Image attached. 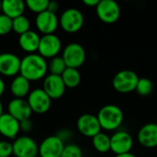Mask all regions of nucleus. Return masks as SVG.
I'll return each instance as SVG.
<instances>
[{"label": "nucleus", "instance_id": "nucleus-1", "mask_svg": "<svg viewBox=\"0 0 157 157\" xmlns=\"http://www.w3.org/2000/svg\"><path fill=\"white\" fill-rule=\"evenodd\" d=\"M47 71L48 63L39 53H29L21 59L19 74L29 82L42 79Z\"/></svg>", "mask_w": 157, "mask_h": 157}, {"label": "nucleus", "instance_id": "nucleus-2", "mask_svg": "<svg viewBox=\"0 0 157 157\" xmlns=\"http://www.w3.org/2000/svg\"><path fill=\"white\" fill-rule=\"evenodd\" d=\"M97 117L101 129L108 132L117 131L122 125L124 120L122 109L113 104H109L102 107Z\"/></svg>", "mask_w": 157, "mask_h": 157}, {"label": "nucleus", "instance_id": "nucleus-3", "mask_svg": "<svg viewBox=\"0 0 157 157\" xmlns=\"http://www.w3.org/2000/svg\"><path fill=\"white\" fill-rule=\"evenodd\" d=\"M85 22L83 13L77 8H68L64 10L60 18L59 25L67 33H75L79 31Z\"/></svg>", "mask_w": 157, "mask_h": 157}, {"label": "nucleus", "instance_id": "nucleus-4", "mask_svg": "<svg viewBox=\"0 0 157 157\" xmlns=\"http://www.w3.org/2000/svg\"><path fill=\"white\" fill-rule=\"evenodd\" d=\"M139 78L138 75L132 70H121L114 75L112 86L120 93H131L136 89Z\"/></svg>", "mask_w": 157, "mask_h": 157}, {"label": "nucleus", "instance_id": "nucleus-5", "mask_svg": "<svg viewBox=\"0 0 157 157\" xmlns=\"http://www.w3.org/2000/svg\"><path fill=\"white\" fill-rule=\"evenodd\" d=\"M96 12L102 22L113 24L119 20L121 9L120 5L114 0H100L96 6Z\"/></svg>", "mask_w": 157, "mask_h": 157}, {"label": "nucleus", "instance_id": "nucleus-6", "mask_svg": "<svg viewBox=\"0 0 157 157\" xmlns=\"http://www.w3.org/2000/svg\"><path fill=\"white\" fill-rule=\"evenodd\" d=\"M86 57V54L84 47L76 42H72L66 45L62 54V58L63 59L66 66L75 69H78L84 64Z\"/></svg>", "mask_w": 157, "mask_h": 157}, {"label": "nucleus", "instance_id": "nucleus-7", "mask_svg": "<svg viewBox=\"0 0 157 157\" xmlns=\"http://www.w3.org/2000/svg\"><path fill=\"white\" fill-rule=\"evenodd\" d=\"M13 155L16 157H37L39 155V145L29 136H20L15 139Z\"/></svg>", "mask_w": 157, "mask_h": 157}, {"label": "nucleus", "instance_id": "nucleus-8", "mask_svg": "<svg viewBox=\"0 0 157 157\" xmlns=\"http://www.w3.org/2000/svg\"><path fill=\"white\" fill-rule=\"evenodd\" d=\"M27 101L31 111L37 114L46 113L52 106V99L42 88H35L31 90L28 96Z\"/></svg>", "mask_w": 157, "mask_h": 157}, {"label": "nucleus", "instance_id": "nucleus-9", "mask_svg": "<svg viewBox=\"0 0 157 157\" xmlns=\"http://www.w3.org/2000/svg\"><path fill=\"white\" fill-rule=\"evenodd\" d=\"M62 49V41L60 38L55 34H48L40 37L38 52L39 54L46 58H53L58 56V53Z\"/></svg>", "mask_w": 157, "mask_h": 157}, {"label": "nucleus", "instance_id": "nucleus-10", "mask_svg": "<svg viewBox=\"0 0 157 157\" xmlns=\"http://www.w3.org/2000/svg\"><path fill=\"white\" fill-rule=\"evenodd\" d=\"M132 146V136L126 131H116L110 136V151L116 155L130 153Z\"/></svg>", "mask_w": 157, "mask_h": 157}, {"label": "nucleus", "instance_id": "nucleus-11", "mask_svg": "<svg viewBox=\"0 0 157 157\" xmlns=\"http://www.w3.org/2000/svg\"><path fill=\"white\" fill-rule=\"evenodd\" d=\"M76 127L78 132L86 136L93 138L99 132H101V126L98 120V117L92 114H83L81 115L76 122Z\"/></svg>", "mask_w": 157, "mask_h": 157}, {"label": "nucleus", "instance_id": "nucleus-12", "mask_svg": "<svg viewBox=\"0 0 157 157\" xmlns=\"http://www.w3.org/2000/svg\"><path fill=\"white\" fill-rule=\"evenodd\" d=\"M64 146V143L57 135L49 136L39 145V155L40 157H60Z\"/></svg>", "mask_w": 157, "mask_h": 157}, {"label": "nucleus", "instance_id": "nucleus-13", "mask_svg": "<svg viewBox=\"0 0 157 157\" xmlns=\"http://www.w3.org/2000/svg\"><path fill=\"white\" fill-rule=\"evenodd\" d=\"M35 24L39 31L43 33V35L54 34L59 26V18L56 14L46 10L37 15Z\"/></svg>", "mask_w": 157, "mask_h": 157}, {"label": "nucleus", "instance_id": "nucleus-14", "mask_svg": "<svg viewBox=\"0 0 157 157\" xmlns=\"http://www.w3.org/2000/svg\"><path fill=\"white\" fill-rule=\"evenodd\" d=\"M42 89L51 99H58L63 96L66 86L60 75L50 74L44 78Z\"/></svg>", "mask_w": 157, "mask_h": 157}, {"label": "nucleus", "instance_id": "nucleus-15", "mask_svg": "<svg viewBox=\"0 0 157 157\" xmlns=\"http://www.w3.org/2000/svg\"><path fill=\"white\" fill-rule=\"evenodd\" d=\"M21 59L11 52L0 53V74L5 76H17L20 71Z\"/></svg>", "mask_w": 157, "mask_h": 157}, {"label": "nucleus", "instance_id": "nucleus-16", "mask_svg": "<svg viewBox=\"0 0 157 157\" xmlns=\"http://www.w3.org/2000/svg\"><path fill=\"white\" fill-rule=\"evenodd\" d=\"M139 144L147 149L157 147V123L150 122L144 124L138 132Z\"/></svg>", "mask_w": 157, "mask_h": 157}, {"label": "nucleus", "instance_id": "nucleus-17", "mask_svg": "<svg viewBox=\"0 0 157 157\" xmlns=\"http://www.w3.org/2000/svg\"><path fill=\"white\" fill-rule=\"evenodd\" d=\"M8 114L19 122L30 118L32 111L27 100L24 98H13L7 106Z\"/></svg>", "mask_w": 157, "mask_h": 157}, {"label": "nucleus", "instance_id": "nucleus-18", "mask_svg": "<svg viewBox=\"0 0 157 157\" xmlns=\"http://www.w3.org/2000/svg\"><path fill=\"white\" fill-rule=\"evenodd\" d=\"M19 131V121L8 113H3L0 117V134L8 139H16Z\"/></svg>", "mask_w": 157, "mask_h": 157}, {"label": "nucleus", "instance_id": "nucleus-19", "mask_svg": "<svg viewBox=\"0 0 157 157\" xmlns=\"http://www.w3.org/2000/svg\"><path fill=\"white\" fill-rule=\"evenodd\" d=\"M40 37L39 34L34 30H29L26 33H23L19 35L18 38V45L19 47L29 53H34L36 51H38L39 44H40Z\"/></svg>", "mask_w": 157, "mask_h": 157}, {"label": "nucleus", "instance_id": "nucleus-20", "mask_svg": "<svg viewBox=\"0 0 157 157\" xmlns=\"http://www.w3.org/2000/svg\"><path fill=\"white\" fill-rule=\"evenodd\" d=\"M2 14L14 19L23 15L26 9V3L22 0H4L1 1Z\"/></svg>", "mask_w": 157, "mask_h": 157}, {"label": "nucleus", "instance_id": "nucleus-21", "mask_svg": "<svg viewBox=\"0 0 157 157\" xmlns=\"http://www.w3.org/2000/svg\"><path fill=\"white\" fill-rule=\"evenodd\" d=\"M10 91L15 98H24L30 92V82L22 75H17L10 84Z\"/></svg>", "mask_w": 157, "mask_h": 157}, {"label": "nucleus", "instance_id": "nucleus-22", "mask_svg": "<svg viewBox=\"0 0 157 157\" xmlns=\"http://www.w3.org/2000/svg\"><path fill=\"white\" fill-rule=\"evenodd\" d=\"M64 85L68 88H75L81 82V74L78 69L67 67L61 75Z\"/></svg>", "mask_w": 157, "mask_h": 157}, {"label": "nucleus", "instance_id": "nucleus-23", "mask_svg": "<svg viewBox=\"0 0 157 157\" xmlns=\"http://www.w3.org/2000/svg\"><path fill=\"white\" fill-rule=\"evenodd\" d=\"M92 144L98 153H108L110 151V136L105 132H99L92 138Z\"/></svg>", "mask_w": 157, "mask_h": 157}, {"label": "nucleus", "instance_id": "nucleus-24", "mask_svg": "<svg viewBox=\"0 0 157 157\" xmlns=\"http://www.w3.org/2000/svg\"><path fill=\"white\" fill-rule=\"evenodd\" d=\"M12 30H14L16 33H17L19 35L30 30L29 19L27 17H25L24 15L14 18L13 22H12Z\"/></svg>", "mask_w": 157, "mask_h": 157}, {"label": "nucleus", "instance_id": "nucleus-25", "mask_svg": "<svg viewBox=\"0 0 157 157\" xmlns=\"http://www.w3.org/2000/svg\"><path fill=\"white\" fill-rule=\"evenodd\" d=\"M66 68L67 66L63 59L62 58V56H56V57L52 58V60L48 63V70L50 71L51 75L61 76Z\"/></svg>", "mask_w": 157, "mask_h": 157}, {"label": "nucleus", "instance_id": "nucleus-26", "mask_svg": "<svg viewBox=\"0 0 157 157\" xmlns=\"http://www.w3.org/2000/svg\"><path fill=\"white\" fill-rule=\"evenodd\" d=\"M153 89H154V85H153V82L149 78H146V77L139 78L135 90L140 96L147 97L153 92Z\"/></svg>", "mask_w": 157, "mask_h": 157}, {"label": "nucleus", "instance_id": "nucleus-27", "mask_svg": "<svg viewBox=\"0 0 157 157\" xmlns=\"http://www.w3.org/2000/svg\"><path fill=\"white\" fill-rule=\"evenodd\" d=\"M25 3H26V6L29 9H30L34 13H37L38 15L47 10L49 1L48 0H27Z\"/></svg>", "mask_w": 157, "mask_h": 157}, {"label": "nucleus", "instance_id": "nucleus-28", "mask_svg": "<svg viewBox=\"0 0 157 157\" xmlns=\"http://www.w3.org/2000/svg\"><path fill=\"white\" fill-rule=\"evenodd\" d=\"M60 157H83V152L77 144H70L64 146Z\"/></svg>", "mask_w": 157, "mask_h": 157}, {"label": "nucleus", "instance_id": "nucleus-29", "mask_svg": "<svg viewBox=\"0 0 157 157\" xmlns=\"http://www.w3.org/2000/svg\"><path fill=\"white\" fill-rule=\"evenodd\" d=\"M13 19L4 14H0V36L6 35L12 30Z\"/></svg>", "mask_w": 157, "mask_h": 157}, {"label": "nucleus", "instance_id": "nucleus-30", "mask_svg": "<svg viewBox=\"0 0 157 157\" xmlns=\"http://www.w3.org/2000/svg\"><path fill=\"white\" fill-rule=\"evenodd\" d=\"M13 155V145L7 141H0V157H10Z\"/></svg>", "mask_w": 157, "mask_h": 157}, {"label": "nucleus", "instance_id": "nucleus-31", "mask_svg": "<svg viewBox=\"0 0 157 157\" xmlns=\"http://www.w3.org/2000/svg\"><path fill=\"white\" fill-rule=\"evenodd\" d=\"M19 127H20V131L24 132H29L32 130V122L29 119L22 121L19 122Z\"/></svg>", "mask_w": 157, "mask_h": 157}, {"label": "nucleus", "instance_id": "nucleus-32", "mask_svg": "<svg viewBox=\"0 0 157 157\" xmlns=\"http://www.w3.org/2000/svg\"><path fill=\"white\" fill-rule=\"evenodd\" d=\"M56 135L64 143L65 141H68L69 139H71V137H72V132H71V131L64 129V130H61L60 132H58V133H57Z\"/></svg>", "mask_w": 157, "mask_h": 157}, {"label": "nucleus", "instance_id": "nucleus-33", "mask_svg": "<svg viewBox=\"0 0 157 157\" xmlns=\"http://www.w3.org/2000/svg\"><path fill=\"white\" fill-rule=\"evenodd\" d=\"M58 9H59V3L58 2H56V1H49L48 7H47V10L48 11L56 14V12L58 11Z\"/></svg>", "mask_w": 157, "mask_h": 157}, {"label": "nucleus", "instance_id": "nucleus-34", "mask_svg": "<svg viewBox=\"0 0 157 157\" xmlns=\"http://www.w3.org/2000/svg\"><path fill=\"white\" fill-rule=\"evenodd\" d=\"M83 3L87 6H97L99 3V0H84Z\"/></svg>", "mask_w": 157, "mask_h": 157}, {"label": "nucleus", "instance_id": "nucleus-35", "mask_svg": "<svg viewBox=\"0 0 157 157\" xmlns=\"http://www.w3.org/2000/svg\"><path fill=\"white\" fill-rule=\"evenodd\" d=\"M5 90H6V84L4 82V80L0 77V98L3 96Z\"/></svg>", "mask_w": 157, "mask_h": 157}, {"label": "nucleus", "instance_id": "nucleus-36", "mask_svg": "<svg viewBox=\"0 0 157 157\" xmlns=\"http://www.w3.org/2000/svg\"><path fill=\"white\" fill-rule=\"evenodd\" d=\"M115 157H136V155L134 154H132V152H130V153H126V154L117 155Z\"/></svg>", "mask_w": 157, "mask_h": 157}, {"label": "nucleus", "instance_id": "nucleus-37", "mask_svg": "<svg viewBox=\"0 0 157 157\" xmlns=\"http://www.w3.org/2000/svg\"><path fill=\"white\" fill-rule=\"evenodd\" d=\"M3 114V104H2V101L0 100V117L2 116Z\"/></svg>", "mask_w": 157, "mask_h": 157}, {"label": "nucleus", "instance_id": "nucleus-38", "mask_svg": "<svg viewBox=\"0 0 157 157\" xmlns=\"http://www.w3.org/2000/svg\"><path fill=\"white\" fill-rule=\"evenodd\" d=\"M2 13V6H1V1H0V14Z\"/></svg>", "mask_w": 157, "mask_h": 157}]
</instances>
